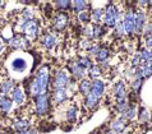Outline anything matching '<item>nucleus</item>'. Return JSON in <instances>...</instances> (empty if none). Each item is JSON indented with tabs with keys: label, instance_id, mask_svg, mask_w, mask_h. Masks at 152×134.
<instances>
[{
	"label": "nucleus",
	"instance_id": "4be33fe9",
	"mask_svg": "<svg viewBox=\"0 0 152 134\" xmlns=\"http://www.w3.org/2000/svg\"><path fill=\"white\" fill-rule=\"evenodd\" d=\"M14 128L17 129V132H23L26 130V129L28 128V121L27 120H18L17 123L14 124Z\"/></svg>",
	"mask_w": 152,
	"mask_h": 134
},
{
	"label": "nucleus",
	"instance_id": "c85d7f7f",
	"mask_svg": "<svg viewBox=\"0 0 152 134\" xmlns=\"http://www.w3.org/2000/svg\"><path fill=\"white\" fill-rule=\"evenodd\" d=\"M152 59V51L150 50H142L141 52V60L143 61H150Z\"/></svg>",
	"mask_w": 152,
	"mask_h": 134
},
{
	"label": "nucleus",
	"instance_id": "b1692460",
	"mask_svg": "<svg viewBox=\"0 0 152 134\" xmlns=\"http://www.w3.org/2000/svg\"><path fill=\"white\" fill-rule=\"evenodd\" d=\"M141 84H142V78H141V75H139L138 72H137L136 78H134V81L132 82V88L134 91H138L139 88H141Z\"/></svg>",
	"mask_w": 152,
	"mask_h": 134
},
{
	"label": "nucleus",
	"instance_id": "a878e982",
	"mask_svg": "<svg viewBox=\"0 0 152 134\" xmlns=\"http://www.w3.org/2000/svg\"><path fill=\"white\" fill-rule=\"evenodd\" d=\"M75 118H77V109L73 106V107L69 109L68 112H66V119L69 121H73V120H75Z\"/></svg>",
	"mask_w": 152,
	"mask_h": 134
},
{
	"label": "nucleus",
	"instance_id": "9b49d317",
	"mask_svg": "<svg viewBox=\"0 0 152 134\" xmlns=\"http://www.w3.org/2000/svg\"><path fill=\"white\" fill-rule=\"evenodd\" d=\"M69 66H70V72L77 78H83L84 75H86V69H84L82 65H79L78 61H72Z\"/></svg>",
	"mask_w": 152,
	"mask_h": 134
},
{
	"label": "nucleus",
	"instance_id": "f3484780",
	"mask_svg": "<svg viewBox=\"0 0 152 134\" xmlns=\"http://www.w3.org/2000/svg\"><path fill=\"white\" fill-rule=\"evenodd\" d=\"M143 24H145V14L142 12L136 13V31L141 32L143 30Z\"/></svg>",
	"mask_w": 152,
	"mask_h": 134
},
{
	"label": "nucleus",
	"instance_id": "2eb2a0df",
	"mask_svg": "<svg viewBox=\"0 0 152 134\" xmlns=\"http://www.w3.org/2000/svg\"><path fill=\"white\" fill-rule=\"evenodd\" d=\"M14 87V81L13 79H7V81H4L1 84H0V92H1L3 95L8 93L12 88Z\"/></svg>",
	"mask_w": 152,
	"mask_h": 134
},
{
	"label": "nucleus",
	"instance_id": "4468645a",
	"mask_svg": "<svg viewBox=\"0 0 152 134\" xmlns=\"http://www.w3.org/2000/svg\"><path fill=\"white\" fill-rule=\"evenodd\" d=\"M138 74L142 77H150V75L152 74V61H145V64H143V66L141 69L138 70Z\"/></svg>",
	"mask_w": 152,
	"mask_h": 134
},
{
	"label": "nucleus",
	"instance_id": "a211bd4d",
	"mask_svg": "<svg viewBox=\"0 0 152 134\" xmlns=\"http://www.w3.org/2000/svg\"><path fill=\"white\" fill-rule=\"evenodd\" d=\"M65 98H66V91H65V88L55 90V92H54V100H55L56 102H63Z\"/></svg>",
	"mask_w": 152,
	"mask_h": 134
},
{
	"label": "nucleus",
	"instance_id": "79ce46f5",
	"mask_svg": "<svg viewBox=\"0 0 152 134\" xmlns=\"http://www.w3.org/2000/svg\"><path fill=\"white\" fill-rule=\"evenodd\" d=\"M152 31V26H148V27H147V30L145 31V33H146V35H147V33H150Z\"/></svg>",
	"mask_w": 152,
	"mask_h": 134
},
{
	"label": "nucleus",
	"instance_id": "37998d69",
	"mask_svg": "<svg viewBox=\"0 0 152 134\" xmlns=\"http://www.w3.org/2000/svg\"><path fill=\"white\" fill-rule=\"evenodd\" d=\"M3 51V44H1V41H0V52Z\"/></svg>",
	"mask_w": 152,
	"mask_h": 134
},
{
	"label": "nucleus",
	"instance_id": "473e14b6",
	"mask_svg": "<svg viewBox=\"0 0 152 134\" xmlns=\"http://www.w3.org/2000/svg\"><path fill=\"white\" fill-rule=\"evenodd\" d=\"M101 33H102V28L99 27V26H96L94 28V32H92V37H95V39H99V37L101 36Z\"/></svg>",
	"mask_w": 152,
	"mask_h": 134
},
{
	"label": "nucleus",
	"instance_id": "423d86ee",
	"mask_svg": "<svg viewBox=\"0 0 152 134\" xmlns=\"http://www.w3.org/2000/svg\"><path fill=\"white\" fill-rule=\"evenodd\" d=\"M124 28H125V32H128V33H133L136 31V14L132 10H129L125 15Z\"/></svg>",
	"mask_w": 152,
	"mask_h": 134
},
{
	"label": "nucleus",
	"instance_id": "7ed1b4c3",
	"mask_svg": "<svg viewBox=\"0 0 152 134\" xmlns=\"http://www.w3.org/2000/svg\"><path fill=\"white\" fill-rule=\"evenodd\" d=\"M118 20H119V14H118L116 8L114 5H109L106 8V12H105V23H106V26L114 27Z\"/></svg>",
	"mask_w": 152,
	"mask_h": 134
},
{
	"label": "nucleus",
	"instance_id": "cd10ccee",
	"mask_svg": "<svg viewBox=\"0 0 152 134\" xmlns=\"http://www.w3.org/2000/svg\"><path fill=\"white\" fill-rule=\"evenodd\" d=\"M78 63H79V65H82L84 69H86V68L91 69L92 66H94V64H92V63H91V60H90V59H87V58H81Z\"/></svg>",
	"mask_w": 152,
	"mask_h": 134
},
{
	"label": "nucleus",
	"instance_id": "f704fd0d",
	"mask_svg": "<svg viewBox=\"0 0 152 134\" xmlns=\"http://www.w3.org/2000/svg\"><path fill=\"white\" fill-rule=\"evenodd\" d=\"M99 74H100V68H97V66H92V68H91V72H90L91 77H92V78H96Z\"/></svg>",
	"mask_w": 152,
	"mask_h": 134
},
{
	"label": "nucleus",
	"instance_id": "e433bc0d",
	"mask_svg": "<svg viewBox=\"0 0 152 134\" xmlns=\"http://www.w3.org/2000/svg\"><path fill=\"white\" fill-rule=\"evenodd\" d=\"M139 63H141V55H139V54H136V55L133 56V59H132V66L138 65Z\"/></svg>",
	"mask_w": 152,
	"mask_h": 134
},
{
	"label": "nucleus",
	"instance_id": "412c9836",
	"mask_svg": "<svg viewBox=\"0 0 152 134\" xmlns=\"http://www.w3.org/2000/svg\"><path fill=\"white\" fill-rule=\"evenodd\" d=\"M12 96H13V100L17 103H22L23 100H24V95H23V92H22L20 88H14Z\"/></svg>",
	"mask_w": 152,
	"mask_h": 134
},
{
	"label": "nucleus",
	"instance_id": "2f4dec72",
	"mask_svg": "<svg viewBox=\"0 0 152 134\" xmlns=\"http://www.w3.org/2000/svg\"><path fill=\"white\" fill-rule=\"evenodd\" d=\"M139 120H141L142 123H145V121L148 120V111L143 107L141 109V112H139Z\"/></svg>",
	"mask_w": 152,
	"mask_h": 134
},
{
	"label": "nucleus",
	"instance_id": "ea45409f",
	"mask_svg": "<svg viewBox=\"0 0 152 134\" xmlns=\"http://www.w3.org/2000/svg\"><path fill=\"white\" fill-rule=\"evenodd\" d=\"M18 134H37V133H36V130H32V129L31 130H29V129H26V130H23V132H19Z\"/></svg>",
	"mask_w": 152,
	"mask_h": 134
},
{
	"label": "nucleus",
	"instance_id": "ddd939ff",
	"mask_svg": "<svg viewBox=\"0 0 152 134\" xmlns=\"http://www.w3.org/2000/svg\"><path fill=\"white\" fill-rule=\"evenodd\" d=\"M124 128H125V120H124V116H123V118L116 119V120L111 124V130H113L114 133H121V132L124 130Z\"/></svg>",
	"mask_w": 152,
	"mask_h": 134
},
{
	"label": "nucleus",
	"instance_id": "6e6552de",
	"mask_svg": "<svg viewBox=\"0 0 152 134\" xmlns=\"http://www.w3.org/2000/svg\"><path fill=\"white\" fill-rule=\"evenodd\" d=\"M23 31L26 32V35L29 37V39H35L36 35H37V31H39V26H37V23L35 20H31V22L24 24Z\"/></svg>",
	"mask_w": 152,
	"mask_h": 134
},
{
	"label": "nucleus",
	"instance_id": "c03bdc74",
	"mask_svg": "<svg viewBox=\"0 0 152 134\" xmlns=\"http://www.w3.org/2000/svg\"><path fill=\"white\" fill-rule=\"evenodd\" d=\"M105 134H113V132H106V133H105Z\"/></svg>",
	"mask_w": 152,
	"mask_h": 134
},
{
	"label": "nucleus",
	"instance_id": "dca6fc26",
	"mask_svg": "<svg viewBox=\"0 0 152 134\" xmlns=\"http://www.w3.org/2000/svg\"><path fill=\"white\" fill-rule=\"evenodd\" d=\"M12 100L5 97V96H0V109H1L3 111H9L12 109Z\"/></svg>",
	"mask_w": 152,
	"mask_h": 134
},
{
	"label": "nucleus",
	"instance_id": "c9c22d12",
	"mask_svg": "<svg viewBox=\"0 0 152 134\" xmlns=\"http://www.w3.org/2000/svg\"><path fill=\"white\" fill-rule=\"evenodd\" d=\"M126 109H128V105H126V102H120V103H118V111H120V112H124L126 111Z\"/></svg>",
	"mask_w": 152,
	"mask_h": 134
},
{
	"label": "nucleus",
	"instance_id": "39448f33",
	"mask_svg": "<svg viewBox=\"0 0 152 134\" xmlns=\"http://www.w3.org/2000/svg\"><path fill=\"white\" fill-rule=\"evenodd\" d=\"M68 84H69V78H68V75H66V73L64 72V70H59L56 77H55V82H54L55 90L65 88Z\"/></svg>",
	"mask_w": 152,
	"mask_h": 134
},
{
	"label": "nucleus",
	"instance_id": "aec40b11",
	"mask_svg": "<svg viewBox=\"0 0 152 134\" xmlns=\"http://www.w3.org/2000/svg\"><path fill=\"white\" fill-rule=\"evenodd\" d=\"M91 87H92V83L90 81H87V79H84V81L81 82V84H79V91L83 95H88L91 91Z\"/></svg>",
	"mask_w": 152,
	"mask_h": 134
},
{
	"label": "nucleus",
	"instance_id": "9d476101",
	"mask_svg": "<svg viewBox=\"0 0 152 134\" xmlns=\"http://www.w3.org/2000/svg\"><path fill=\"white\" fill-rule=\"evenodd\" d=\"M66 23H68V15L65 13H60L54 18V27L56 30H64Z\"/></svg>",
	"mask_w": 152,
	"mask_h": 134
},
{
	"label": "nucleus",
	"instance_id": "0eeeda50",
	"mask_svg": "<svg viewBox=\"0 0 152 134\" xmlns=\"http://www.w3.org/2000/svg\"><path fill=\"white\" fill-rule=\"evenodd\" d=\"M114 93H115L116 98H118V103L120 102H125V86L123 82H118L114 86Z\"/></svg>",
	"mask_w": 152,
	"mask_h": 134
},
{
	"label": "nucleus",
	"instance_id": "f03ea898",
	"mask_svg": "<svg viewBox=\"0 0 152 134\" xmlns=\"http://www.w3.org/2000/svg\"><path fill=\"white\" fill-rule=\"evenodd\" d=\"M104 93V83L100 79H95L94 83H92L91 91L90 93L87 95L86 98V103L88 107H95L96 103L99 102V98L101 97V95Z\"/></svg>",
	"mask_w": 152,
	"mask_h": 134
},
{
	"label": "nucleus",
	"instance_id": "6ab92c4d",
	"mask_svg": "<svg viewBox=\"0 0 152 134\" xmlns=\"http://www.w3.org/2000/svg\"><path fill=\"white\" fill-rule=\"evenodd\" d=\"M42 44L45 45L46 49H51L55 45V36L54 35H45L42 39Z\"/></svg>",
	"mask_w": 152,
	"mask_h": 134
},
{
	"label": "nucleus",
	"instance_id": "f257e3e1",
	"mask_svg": "<svg viewBox=\"0 0 152 134\" xmlns=\"http://www.w3.org/2000/svg\"><path fill=\"white\" fill-rule=\"evenodd\" d=\"M48 84H49V68L48 66H42L37 72L35 79H33L32 84L29 87V92L36 97L40 95H45Z\"/></svg>",
	"mask_w": 152,
	"mask_h": 134
},
{
	"label": "nucleus",
	"instance_id": "1a4fd4ad",
	"mask_svg": "<svg viewBox=\"0 0 152 134\" xmlns=\"http://www.w3.org/2000/svg\"><path fill=\"white\" fill-rule=\"evenodd\" d=\"M10 46L13 49H26L27 46H28V41L24 39L23 36L18 35V36H14L13 39H12Z\"/></svg>",
	"mask_w": 152,
	"mask_h": 134
},
{
	"label": "nucleus",
	"instance_id": "72a5a7b5",
	"mask_svg": "<svg viewBox=\"0 0 152 134\" xmlns=\"http://www.w3.org/2000/svg\"><path fill=\"white\" fill-rule=\"evenodd\" d=\"M56 5L60 8V9H68L70 5V1H56Z\"/></svg>",
	"mask_w": 152,
	"mask_h": 134
},
{
	"label": "nucleus",
	"instance_id": "5701e85b",
	"mask_svg": "<svg viewBox=\"0 0 152 134\" xmlns=\"http://www.w3.org/2000/svg\"><path fill=\"white\" fill-rule=\"evenodd\" d=\"M96 56H97V60H99V61L105 63V61L107 60V58H109V51H107L106 49H100Z\"/></svg>",
	"mask_w": 152,
	"mask_h": 134
},
{
	"label": "nucleus",
	"instance_id": "20e7f679",
	"mask_svg": "<svg viewBox=\"0 0 152 134\" xmlns=\"http://www.w3.org/2000/svg\"><path fill=\"white\" fill-rule=\"evenodd\" d=\"M36 111L39 115H45L49 111V98L46 95H40L36 97Z\"/></svg>",
	"mask_w": 152,
	"mask_h": 134
},
{
	"label": "nucleus",
	"instance_id": "7c9ffc66",
	"mask_svg": "<svg viewBox=\"0 0 152 134\" xmlns=\"http://www.w3.org/2000/svg\"><path fill=\"white\" fill-rule=\"evenodd\" d=\"M115 26H116V28H115V32H116V35H119V36H123L124 33H125L124 23H123V22H119V23H116Z\"/></svg>",
	"mask_w": 152,
	"mask_h": 134
},
{
	"label": "nucleus",
	"instance_id": "58836bf2",
	"mask_svg": "<svg viewBox=\"0 0 152 134\" xmlns=\"http://www.w3.org/2000/svg\"><path fill=\"white\" fill-rule=\"evenodd\" d=\"M99 47H97V46H91L90 47V52L91 54H95V55H97V52H99Z\"/></svg>",
	"mask_w": 152,
	"mask_h": 134
},
{
	"label": "nucleus",
	"instance_id": "c756f323",
	"mask_svg": "<svg viewBox=\"0 0 152 134\" xmlns=\"http://www.w3.org/2000/svg\"><path fill=\"white\" fill-rule=\"evenodd\" d=\"M134 115H136V109H134V106H128V109H126V111L124 112V118L126 119H133Z\"/></svg>",
	"mask_w": 152,
	"mask_h": 134
},
{
	"label": "nucleus",
	"instance_id": "bb28decb",
	"mask_svg": "<svg viewBox=\"0 0 152 134\" xmlns=\"http://www.w3.org/2000/svg\"><path fill=\"white\" fill-rule=\"evenodd\" d=\"M101 18H102V9H101V8H96V9L92 12V19H94L95 22H99Z\"/></svg>",
	"mask_w": 152,
	"mask_h": 134
},
{
	"label": "nucleus",
	"instance_id": "393cba45",
	"mask_svg": "<svg viewBox=\"0 0 152 134\" xmlns=\"http://www.w3.org/2000/svg\"><path fill=\"white\" fill-rule=\"evenodd\" d=\"M86 7H87L86 1H73V8L75 12H81L82 13V10L86 9Z\"/></svg>",
	"mask_w": 152,
	"mask_h": 134
},
{
	"label": "nucleus",
	"instance_id": "a19ab883",
	"mask_svg": "<svg viewBox=\"0 0 152 134\" xmlns=\"http://www.w3.org/2000/svg\"><path fill=\"white\" fill-rule=\"evenodd\" d=\"M146 45L148 46V47H152V36H150L148 39L146 40Z\"/></svg>",
	"mask_w": 152,
	"mask_h": 134
},
{
	"label": "nucleus",
	"instance_id": "4c0bfd02",
	"mask_svg": "<svg viewBox=\"0 0 152 134\" xmlns=\"http://www.w3.org/2000/svg\"><path fill=\"white\" fill-rule=\"evenodd\" d=\"M79 20H82V22H87L88 20V14L86 13V12H82V13H79Z\"/></svg>",
	"mask_w": 152,
	"mask_h": 134
},
{
	"label": "nucleus",
	"instance_id": "f8f14e48",
	"mask_svg": "<svg viewBox=\"0 0 152 134\" xmlns=\"http://www.w3.org/2000/svg\"><path fill=\"white\" fill-rule=\"evenodd\" d=\"M27 61L22 59V58H15V59L12 61V69L15 70V72H19V73H22L24 72V70L27 69Z\"/></svg>",
	"mask_w": 152,
	"mask_h": 134
},
{
	"label": "nucleus",
	"instance_id": "a18cd8bd",
	"mask_svg": "<svg viewBox=\"0 0 152 134\" xmlns=\"http://www.w3.org/2000/svg\"><path fill=\"white\" fill-rule=\"evenodd\" d=\"M3 5V1H0V7H1Z\"/></svg>",
	"mask_w": 152,
	"mask_h": 134
}]
</instances>
